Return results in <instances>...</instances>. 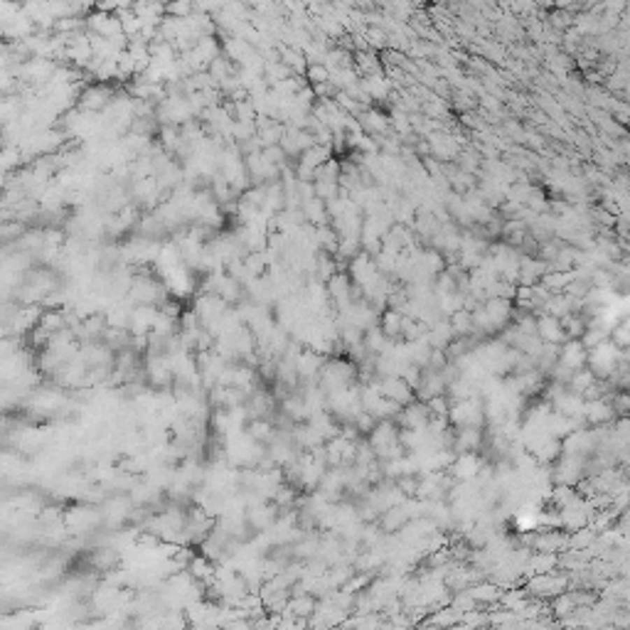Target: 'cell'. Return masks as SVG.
I'll list each match as a JSON object with an SVG mask.
<instances>
[{"mask_svg": "<svg viewBox=\"0 0 630 630\" xmlns=\"http://www.w3.org/2000/svg\"><path fill=\"white\" fill-rule=\"evenodd\" d=\"M303 215L310 222H315V227H325L330 224V215H328V205L318 197H310V200L303 202Z\"/></svg>", "mask_w": 630, "mask_h": 630, "instance_id": "cell-4", "label": "cell"}, {"mask_svg": "<svg viewBox=\"0 0 630 630\" xmlns=\"http://www.w3.org/2000/svg\"><path fill=\"white\" fill-rule=\"evenodd\" d=\"M549 20H552V25L557 27V30H566V27H569V25H574V15H571L569 10H557V13H552V17H549Z\"/></svg>", "mask_w": 630, "mask_h": 630, "instance_id": "cell-6", "label": "cell"}, {"mask_svg": "<svg viewBox=\"0 0 630 630\" xmlns=\"http://www.w3.org/2000/svg\"><path fill=\"white\" fill-rule=\"evenodd\" d=\"M401 325H404V313L392 310V308H385L380 315V323L377 328L382 330L387 340H399L401 338Z\"/></svg>", "mask_w": 630, "mask_h": 630, "instance_id": "cell-3", "label": "cell"}, {"mask_svg": "<svg viewBox=\"0 0 630 630\" xmlns=\"http://www.w3.org/2000/svg\"><path fill=\"white\" fill-rule=\"evenodd\" d=\"M586 355L589 352H586L584 345H581L579 340H566V343L559 348V364L571 369V372H576V369L586 362Z\"/></svg>", "mask_w": 630, "mask_h": 630, "instance_id": "cell-2", "label": "cell"}, {"mask_svg": "<svg viewBox=\"0 0 630 630\" xmlns=\"http://www.w3.org/2000/svg\"><path fill=\"white\" fill-rule=\"evenodd\" d=\"M306 74H308V79H310V87L313 84L330 82V69L325 67V64H308Z\"/></svg>", "mask_w": 630, "mask_h": 630, "instance_id": "cell-5", "label": "cell"}, {"mask_svg": "<svg viewBox=\"0 0 630 630\" xmlns=\"http://www.w3.org/2000/svg\"><path fill=\"white\" fill-rule=\"evenodd\" d=\"M537 338L547 345H564L566 343V335H564L561 325H559V318L554 315H537Z\"/></svg>", "mask_w": 630, "mask_h": 630, "instance_id": "cell-1", "label": "cell"}]
</instances>
